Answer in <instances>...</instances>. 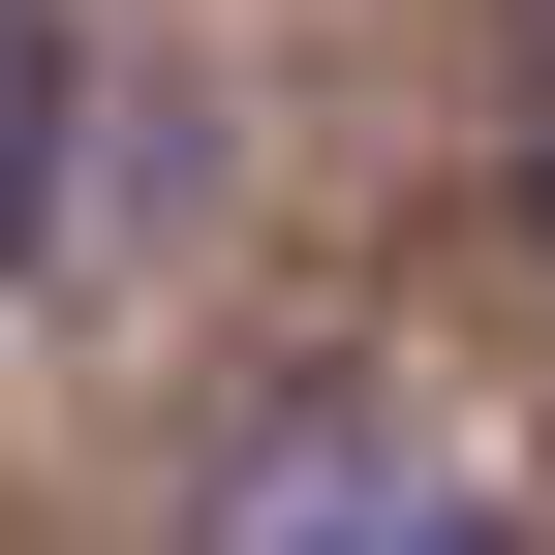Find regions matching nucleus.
<instances>
[{
    "label": "nucleus",
    "mask_w": 555,
    "mask_h": 555,
    "mask_svg": "<svg viewBox=\"0 0 555 555\" xmlns=\"http://www.w3.org/2000/svg\"><path fill=\"white\" fill-rule=\"evenodd\" d=\"M31 217H62V0H0V278H31Z\"/></svg>",
    "instance_id": "nucleus-2"
},
{
    "label": "nucleus",
    "mask_w": 555,
    "mask_h": 555,
    "mask_svg": "<svg viewBox=\"0 0 555 555\" xmlns=\"http://www.w3.org/2000/svg\"><path fill=\"white\" fill-rule=\"evenodd\" d=\"M217 555H525V525L463 494L401 401H278V433L217 463Z\"/></svg>",
    "instance_id": "nucleus-1"
}]
</instances>
